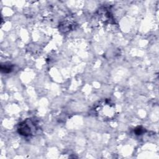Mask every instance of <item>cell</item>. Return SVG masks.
Listing matches in <instances>:
<instances>
[{"label":"cell","instance_id":"1","mask_svg":"<svg viewBox=\"0 0 159 159\" xmlns=\"http://www.w3.org/2000/svg\"><path fill=\"white\" fill-rule=\"evenodd\" d=\"M96 115L103 120H110L116 114V109L113 104L109 101L105 100L99 102L95 107Z\"/></svg>","mask_w":159,"mask_h":159},{"label":"cell","instance_id":"2","mask_svg":"<svg viewBox=\"0 0 159 159\" xmlns=\"http://www.w3.org/2000/svg\"><path fill=\"white\" fill-rule=\"evenodd\" d=\"M37 130V123L32 119H27L19 123L17 127L18 133L23 136H32Z\"/></svg>","mask_w":159,"mask_h":159},{"label":"cell","instance_id":"3","mask_svg":"<svg viewBox=\"0 0 159 159\" xmlns=\"http://www.w3.org/2000/svg\"><path fill=\"white\" fill-rule=\"evenodd\" d=\"M14 66L9 63H1V71L4 73H9L13 70Z\"/></svg>","mask_w":159,"mask_h":159},{"label":"cell","instance_id":"4","mask_svg":"<svg viewBox=\"0 0 159 159\" xmlns=\"http://www.w3.org/2000/svg\"><path fill=\"white\" fill-rule=\"evenodd\" d=\"M143 129L141 128L140 127H137V128L135 129V134H136L137 135H140V134H141L143 132Z\"/></svg>","mask_w":159,"mask_h":159}]
</instances>
